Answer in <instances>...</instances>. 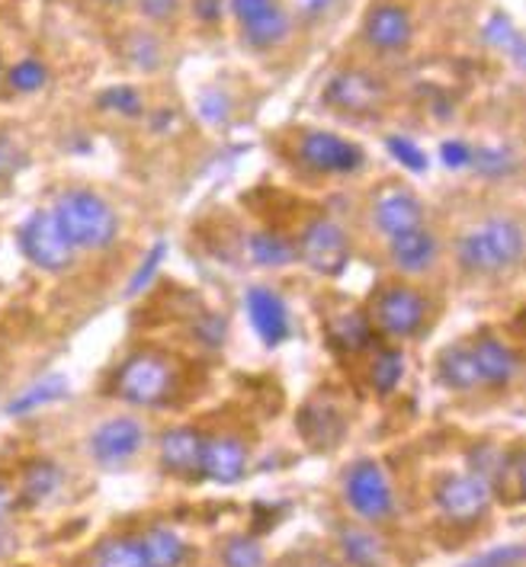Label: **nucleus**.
Listing matches in <instances>:
<instances>
[{
	"label": "nucleus",
	"instance_id": "31",
	"mask_svg": "<svg viewBox=\"0 0 526 567\" xmlns=\"http://www.w3.org/2000/svg\"><path fill=\"white\" fill-rule=\"evenodd\" d=\"M222 562H225V567H267L260 542H254L250 535H235V539H229V545H225V552H222Z\"/></svg>",
	"mask_w": 526,
	"mask_h": 567
},
{
	"label": "nucleus",
	"instance_id": "13",
	"mask_svg": "<svg viewBox=\"0 0 526 567\" xmlns=\"http://www.w3.org/2000/svg\"><path fill=\"white\" fill-rule=\"evenodd\" d=\"M247 315H250L254 331L260 333V340L267 346H277V343H283L289 336V311L287 305H283V298L273 288L254 285L247 292Z\"/></svg>",
	"mask_w": 526,
	"mask_h": 567
},
{
	"label": "nucleus",
	"instance_id": "4",
	"mask_svg": "<svg viewBox=\"0 0 526 567\" xmlns=\"http://www.w3.org/2000/svg\"><path fill=\"white\" fill-rule=\"evenodd\" d=\"M20 250H23V257L33 267H39L46 273H61L74 260V247L65 237V232L58 228L51 212H33L23 222V228H20Z\"/></svg>",
	"mask_w": 526,
	"mask_h": 567
},
{
	"label": "nucleus",
	"instance_id": "37",
	"mask_svg": "<svg viewBox=\"0 0 526 567\" xmlns=\"http://www.w3.org/2000/svg\"><path fill=\"white\" fill-rule=\"evenodd\" d=\"M103 109H116L122 116H142V96L136 87H109L106 94H100Z\"/></svg>",
	"mask_w": 526,
	"mask_h": 567
},
{
	"label": "nucleus",
	"instance_id": "7",
	"mask_svg": "<svg viewBox=\"0 0 526 567\" xmlns=\"http://www.w3.org/2000/svg\"><path fill=\"white\" fill-rule=\"evenodd\" d=\"M491 484L476 472L449 474L436 484V507L443 510V517L453 522H476L484 517L488 504H491Z\"/></svg>",
	"mask_w": 526,
	"mask_h": 567
},
{
	"label": "nucleus",
	"instance_id": "2",
	"mask_svg": "<svg viewBox=\"0 0 526 567\" xmlns=\"http://www.w3.org/2000/svg\"><path fill=\"white\" fill-rule=\"evenodd\" d=\"M524 257V228L514 218H488L459 240V263L469 273H504Z\"/></svg>",
	"mask_w": 526,
	"mask_h": 567
},
{
	"label": "nucleus",
	"instance_id": "41",
	"mask_svg": "<svg viewBox=\"0 0 526 567\" xmlns=\"http://www.w3.org/2000/svg\"><path fill=\"white\" fill-rule=\"evenodd\" d=\"M277 3H280V0H232V13L238 16L241 26H247V23L260 20L264 13H270Z\"/></svg>",
	"mask_w": 526,
	"mask_h": 567
},
{
	"label": "nucleus",
	"instance_id": "46",
	"mask_svg": "<svg viewBox=\"0 0 526 567\" xmlns=\"http://www.w3.org/2000/svg\"><path fill=\"white\" fill-rule=\"evenodd\" d=\"M295 3H299L302 13H312V16H315V13H325V10L335 7V0H295Z\"/></svg>",
	"mask_w": 526,
	"mask_h": 567
},
{
	"label": "nucleus",
	"instance_id": "32",
	"mask_svg": "<svg viewBox=\"0 0 526 567\" xmlns=\"http://www.w3.org/2000/svg\"><path fill=\"white\" fill-rule=\"evenodd\" d=\"M484 39L491 43L494 48H511L514 51V58H521V51H524V43H521V33L514 29V23L504 16V13H494L491 20H488V26H484Z\"/></svg>",
	"mask_w": 526,
	"mask_h": 567
},
{
	"label": "nucleus",
	"instance_id": "43",
	"mask_svg": "<svg viewBox=\"0 0 526 567\" xmlns=\"http://www.w3.org/2000/svg\"><path fill=\"white\" fill-rule=\"evenodd\" d=\"M440 154H443V164H446V167H453V170H459V167H469V164H472V147H469L466 142H443Z\"/></svg>",
	"mask_w": 526,
	"mask_h": 567
},
{
	"label": "nucleus",
	"instance_id": "21",
	"mask_svg": "<svg viewBox=\"0 0 526 567\" xmlns=\"http://www.w3.org/2000/svg\"><path fill=\"white\" fill-rule=\"evenodd\" d=\"M340 552L347 558V565L353 567H383V542L356 525L340 529Z\"/></svg>",
	"mask_w": 526,
	"mask_h": 567
},
{
	"label": "nucleus",
	"instance_id": "11",
	"mask_svg": "<svg viewBox=\"0 0 526 567\" xmlns=\"http://www.w3.org/2000/svg\"><path fill=\"white\" fill-rule=\"evenodd\" d=\"M363 33L370 39V46H376L379 51H401L408 48L411 36H414V26H411V16L405 7L398 3H379L366 13V23H363Z\"/></svg>",
	"mask_w": 526,
	"mask_h": 567
},
{
	"label": "nucleus",
	"instance_id": "38",
	"mask_svg": "<svg viewBox=\"0 0 526 567\" xmlns=\"http://www.w3.org/2000/svg\"><path fill=\"white\" fill-rule=\"evenodd\" d=\"M385 147L391 151V157L398 161V164H405L408 170H414V174H421V170H428V154L418 147V144L411 142V139H401V135H391Z\"/></svg>",
	"mask_w": 526,
	"mask_h": 567
},
{
	"label": "nucleus",
	"instance_id": "42",
	"mask_svg": "<svg viewBox=\"0 0 526 567\" xmlns=\"http://www.w3.org/2000/svg\"><path fill=\"white\" fill-rule=\"evenodd\" d=\"M23 167V151L10 135H0V180L13 177Z\"/></svg>",
	"mask_w": 526,
	"mask_h": 567
},
{
	"label": "nucleus",
	"instance_id": "16",
	"mask_svg": "<svg viewBox=\"0 0 526 567\" xmlns=\"http://www.w3.org/2000/svg\"><path fill=\"white\" fill-rule=\"evenodd\" d=\"M247 465V449L241 446L235 436H215L202 442V465L199 474H206L209 481L219 484H235L244 474Z\"/></svg>",
	"mask_w": 526,
	"mask_h": 567
},
{
	"label": "nucleus",
	"instance_id": "12",
	"mask_svg": "<svg viewBox=\"0 0 526 567\" xmlns=\"http://www.w3.org/2000/svg\"><path fill=\"white\" fill-rule=\"evenodd\" d=\"M325 99L343 113H373L383 103V84L363 71H343L328 84Z\"/></svg>",
	"mask_w": 526,
	"mask_h": 567
},
{
	"label": "nucleus",
	"instance_id": "45",
	"mask_svg": "<svg viewBox=\"0 0 526 567\" xmlns=\"http://www.w3.org/2000/svg\"><path fill=\"white\" fill-rule=\"evenodd\" d=\"M222 321L219 318H206V324H199V333H202V340L206 343H222Z\"/></svg>",
	"mask_w": 526,
	"mask_h": 567
},
{
	"label": "nucleus",
	"instance_id": "27",
	"mask_svg": "<svg viewBox=\"0 0 526 567\" xmlns=\"http://www.w3.org/2000/svg\"><path fill=\"white\" fill-rule=\"evenodd\" d=\"M65 394H68V381L61 376H48L43 381H36L33 388H26L20 398H13L7 404V414L10 417H23V414H30L36 407H43V404H51V401L65 398Z\"/></svg>",
	"mask_w": 526,
	"mask_h": 567
},
{
	"label": "nucleus",
	"instance_id": "28",
	"mask_svg": "<svg viewBox=\"0 0 526 567\" xmlns=\"http://www.w3.org/2000/svg\"><path fill=\"white\" fill-rule=\"evenodd\" d=\"M491 491H498L501 500H507V504L521 500V491H524V452L521 449H511L501 456L498 472L491 474Z\"/></svg>",
	"mask_w": 526,
	"mask_h": 567
},
{
	"label": "nucleus",
	"instance_id": "33",
	"mask_svg": "<svg viewBox=\"0 0 526 567\" xmlns=\"http://www.w3.org/2000/svg\"><path fill=\"white\" fill-rule=\"evenodd\" d=\"M126 55H129V61H132L136 68H142V71H154V68L161 64V46H157V39L148 36V33H132V36L126 39Z\"/></svg>",
	"mask_w": 526,
	"mask_h": 567
},
{
	"label": "nucleus",
	"instance_id": "24",
	"mask_svg": "<svg viewBox=\"0 0 526 567\" xmlns=\"http://www.w3.org/2000/svg\"><path fill=\"white\" fill-rule=\"evenodd\" d=\"M299 429H302V436L315 449H331L337 439H340V433H343V421H340V414L331 411V407H322V411L305 407L302 417H299Z\"/></svg>",
	"mask_w": 526,
	"mask_h": 567
},
{
	"label": "nucleus",
	"instance_id": "10",
	"mask_svg": "<svg viewBox=\"0 0 526 567\" xmlns=\"http://www.w3.org/2000/svg\"><path fill=\"white\" fill-rule=\"evenodd\" d=\"M299 154L322 174H353L363 164V151L331 132H308L299 144Z\"/></svg>",
	"mask_w": 526,
	"mask_h": 567
},
{
	"label": "nucleus",
	"instance_id": "8",
	"mask_svg": "<svg viewBox=\"0 0 526 567\" xmlns=\"http://www.w3.org/2000/svg\"><path fill=\"white\" fill-rule=\"evenodd\" d=\"M343 494H347V504L370 522L385 520L395 507L391 500V487L385 481L383 469L370 459L350 465V472L343 477Z\"/></svg>",
	"mask_w": 526,
	"mask_h": 567
},
{
	"label": "nucleus",
	"instance_id": "5",
	"mask_svg": "<svg viewBox=\"0 0 526 567\" xmlns=\"http://www.w3.org/2000/svg\"><path fill=\"white\" fill-rule=\"evenodd\" d=\"M424 315H428V302L408 285H385L383 292L373 298L376 328L395 340H405V336L421 331Z\"/></svg>",
	"mask_w": 526,
	"mask_h": 567
},
{
	"label": "nucleus",
	"instance_id": "9",
	"mask_svg": "<svg viewBox=\"0 0 526 567\" xmlns=\"http://www.w3.org/2000/svg\"><path fill=\"white\" fill-rule=\"evenodd\" d=\"M144 442V426L132 417H113L100 424L91 436V456L103 469H119L126 465Z\"/></svg>",
	"mask_w": 526,
	"mask_h": 567
},
{
	"label": "nucleus",
	"instance_id": "18",
	"mask_svg": "<svg viewBox=\"0 0 526 567\" xmlns=\"http://www.w3.org/2000/svg\"><path fill=\"white\" fill-rule=\"evenodd\" d=\"M388 250H391V260H395L398 270H405V273H424V270H431L433 257H436V240L421 225V228H411V232L388 237Z\"/></svg>",
	"mask_w": 526,
	"mask_h": 567
},
{
	"label": "nucleus",
	"instance_id": "19",
	"mask_svg": "<svg viewBox=\"0 0 526 567\" xmlns=\"http://www.w3.org/2000/svg\"><path fill=\"white\" fill-rule=\"evenodd\" d=\"M436 378L443 388H453V391H476L481 385L479 369H476V359H472V346L469 343H456V346H446L436 359Z\"/></svg>",
	"mask_w": 526,
	"mask_h": 567
},
{
	"label": "nucleus",
	"instance_id": "20",
	"mask_svg": "<svg viewBox=\"0 0 526 567\" xmlns=\"http://www.w3.org/2000/svg\"><path fill=\"white\" fill-rule=\"evenodd\" d=\"M139 539H142L148 567H180L187 562V542L177 532L164 529V525L148 529Z\"/></svg>",
	"mask_w": 526,
	"mask_h": 567
},
{
	"label": "nucleus",
	"instance_id": "17",
	"mask_svg": "<svg viewBox=\"0 0 526 567\" xmlns=\"http://www.w3.org/2000/svg\"><path fill=\"white\" fill-rule=\"evenodd\" d=\"M373 215H376L379 232H385L388 237L424 225V209H421V202H418L411 192H405V189H385L383 196L376 199Z\"/></svg>",
	"mask_w": 526,
	"mask_h": 567
},
{
	"label": "nucleus",
	"instance_id": "23",
	"mask_svg": "<svg viewBox=\"0 0 526 567\" xmlns=\"http://www.w3.org/2000/svg\"><path fill=\"white\" fill-rule=\"evenodd\" d=\"M94 567H148L139 535H116L100 542L94 552Z\"/></svg>",
	"mask_w": 526,
	"mask_h": 567
},
{
	"label": "nucleus",
	"instance_id": "3",
	"mask_svg": "<svg viewBox=\"0 0 526 567\" xmlns=\"http://www.w3.org/2000/svg\"><path fill=\"white\" fill-rule=\"evenodd\" d=\"M174 388H177V376H174L171 359L154 350L132 353L113 378V394L136 407L164 404L174 394Z\"/></svg>",
	"mask_w": 526,
	"mask_h": 567
},
{
	"label": "nucleus",
	"instance_id": "34",
	"mask_svg": "<svg viewBox=\"0 0 526 567\" xmlns=\"http://www.w3.org/2000/svg\"><path fill=\"white\" fill-rule=\"evenodd\" d=\"M472 167H479L484 177H504L514 170V157L507 147H479L472 151Z\"/></svg>",
	"mask_w": 526,
	"mask_h": 567
},
{
	"label": "nucleus",
	"instance_id": "6",
	"mask_svg": "<svg viewBox=\"0 0 526 567\" xmlns=\"http://www.w3.org/2000/svg\"><path fill=\"white\" fill-rule=\"evenodd\" d=\"M299 260L322 276L343 273V267L350 260V244H347L343 228L331 218H315L299 237Z\"/></svg>",
	"mask_w": 526,
	"mask_h": 567
},
{
	"label": "nucleus",
	"instance_id": "44",
	"mask_svg": "<svg viewBox=\"0 0 526 567\" xmlns=\"http://www.w3.org/2000/svg\"><path fill=\"white\" fill-rule=\"evenodd\" d=\"M139 7H142V13L148 16V20L164 23V20H174V16H177L180 0H142Z\"/></svg>",
	"mask_w": 526,
	"mask_h": 567
},
{
	"label": "nucleus",
	"instance_id": "26",
	"mask_svg": "<svg viewBox=\"0 0 526 567\" xmlns=\"http://www.w3.org/2000/svg\"><path fill=\"white\" fill-rule=\"evenodd\" d=\"M241 29H244L247 46L254 48L280 46V43L289 36V13L283 10V3H277L270 13H264L260 20H254V23H247V26H241Z\"/></svg>",
	"mask_w": 526,
	"mask_h": 567
},
{
	"label": "nucleus",
	"instance_id": "14",
	"mask_svg": "<svg viewBox=\"0 0 526 567\" xmlns=\"http://www.w3.org/2000/svg\"><path fill=\"white\" fill-rule=\"evenodd\" d=\"M469 346H472V359H476L481 385L504 388L511 378L517 376L521 359H517V353H514L504 340H498V336H491V333H481Z\"/></svg>",
	"mask_w": 526,
	"mask_h": 567
},
{
	"label": "nucleus",
	"instance_id": "35",
	"mask_svg": "<svg viewBox=\"0 0 526 567\" xmlns=\"http://www.w3.org/2000/svg\"><path fill=\"white\" fill-rule=\"evenodd\" d=\"M46 84V68L36 58H23L13 71H10V87L20 94H33Z\"/></svg>",
	"mask_w": 526,
	"mask_h": 567
},
{
	"label": "nucleus",
	"instance_id": "36",
	"mask_svg": "<svg viewBox=\"0 0 526 567\" xmlns=\"http://www.w3.org/2000/svg\"><path fill=\"white\" fill-rule=\"evenodd\" d=\"M199 116L209 122V126H225L229 122V116H232V99L229 94H222V91H202L199 94Z\"/></svg>",
	"mask_w": 526,
	"mask_h": 567
},
{
	"label": "nucleus",
	"instance_id": "29",
	"mask_svg": "<svg viewBox=\"0 0 526 567\" xmlns=\"http://www.w3.org/2000/svg\"><path fill=\"white\" fill-rule=\"evenodd\" d=\"M247 250H250V260L260 263V267H287V263L295 260L292 244L283 240L280 235H270V232H257V235H250Z\"/></svg>",
	"mask_w": 526,
	"mask_h": 567
},
{
	"label": "nucleus",
	"instance_id": "30",
	"mask_svg": "<svg viewBox=\"0 0 526 567\" xmlns=\"http://www.w3.org/2000/svg\"><path fill=\"white\" fill-rule=\"evenodd\" d=\"M405 376V356L391 346H385L376 353L373 359V369H370V378H373V388L379 394H391L398 388V381Z\"/></svg>",
	"mask_w": 526,
	"mask_h": 567
},
{
	"label": "nucleus",
	"instance_id": "48",
	"mask_svg": "<svg viewBox=\"0 0 526 567\" xmlns=\"http://www.w3.org/2000/svg\"><path fill=\"white\" fill-rule=\"evenodd\" d=\"M106 3H116V0H106Z\"/></svg>",
	"mask_w": 526,
	"mask_h": 567
},
{
	"label": "nucleus",
	"instance_id": "25",
	"mask_svg": "<svg viewBox=\"0 0 526 567\" xmlns=\"http://www.w3.org/2000/svg\"><path fill=\"white\" fill-rule=\"evenodd\" d=\"M328 336H331V343H335L337 350H343V353H360V350L370 346L373 331H370V321H366L363 315L343 311V315H337L335 321L328 324Z\"/></svg>",
	"mask_w": 526,
	"mask_h": 567
},
{
	"label": "nucleus",
	"instance_id": "15",
	"mask_svg": "<svg viewBox=\"0 0 526 567\" xmlns=\"http://www.w3.org/2000/svg\"><path fill=\"white\" fill-rule=\"evenodd\" d=\"M202 436L192 426H174L161 436V465L177 477H196L202 465Z\"/></svg>",
	"mask_w": 526,
	"mask_h": 567
},
{
	"label": "nucleus",
	"instance_id": "39",
	"mask_svg": "<svg viewBox=\"0 0 526 567\" xmlns=\"http://www.w3.org/2000/svg\"><path fill=\"white\" fill-rule=\"evenodd\" d=\"M524 558V545H501V548H491V552H484V555H479V558H472V562H466V565L459 567H521Z\"/></svg>",
	"mask_w": 526,
	"mask_h": 567
},
{
	"label": "nucleus",
	"instance_id": "22",
	"mask_svg": "<svg viewBox=\"0 0 526 567\" xmlns=\"http://www.w3.org/2000/svg\"><path fill=\"white\" fill-rule=\"evenodd\" d=\"M61 484V472L55 462H46V459H36L23 469V477H20V497L23 504H43L48 500Z\"/></svg>",
	"mask_w": 526,
	"mask_h": 567
},
{
	"label": "nucleus",
	"instance_id": "47",
	"mask_svg": "<svg viewBox=\"0 0 526 567\" xmlns=\"http://www.w3.org/2000/svg\"><path fill=\"white\" fill-rule=\"evenodd\" d=\"M7 510H10V494H7V487L0 484V522L7 517Z\"/></svg>",
	"mask_w": 526,
	"mask_h": 567
},
{
	"label": "nucleus",
	"instance_id": "1",
	"mask_svg": "<svg viewBox=\"0 0 526 567\" xmlns=\"http://www.w3.org/2000/svg\"><path fill=\"white\" fill-rule=\"evenodd\" d=\"M58 228L71 240V247L84 250H103L119 235L116 212L91 189H68L58 196L51 209Z\"/></svg>",
	"mask_w": 526,
	"mask_h": 567
},
{
	"label": "nucleus",
	"instance_id": "40",
	"mask_svg": "<svg viewBox=\"0 0 526 567\" xmlns=\"http://www.w3.org/2000/svg\"><path fill=\"white\" fill-rule=\"evenodd\" d=\"M167 257V244L161 240V244H154L151 247V253L144 257V263L136 270V276H132V283H129V295H136V292H142L144 285L154 280V273L161 270V260Z\"/></svg>",
	"mask_w": 526,
	"mask_h": 567
}]
</instances>
